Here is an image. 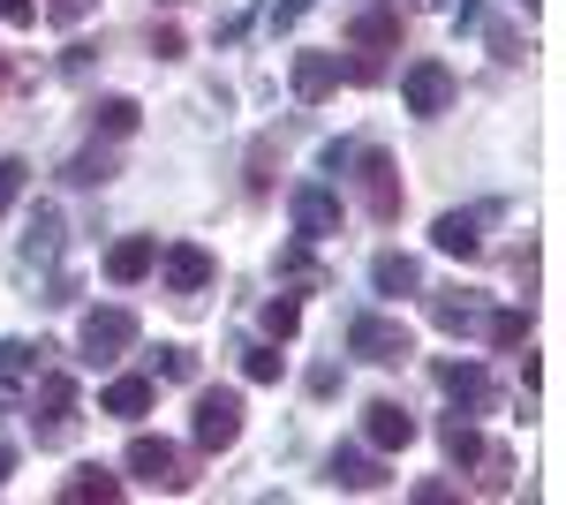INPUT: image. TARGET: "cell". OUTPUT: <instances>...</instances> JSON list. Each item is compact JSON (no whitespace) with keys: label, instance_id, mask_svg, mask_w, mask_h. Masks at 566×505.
Masks as SVG:
<instances>
[{"label":"cell","instance_id":"6da1fadb","mask_svg":"<svg viewBox=\"0 0 566 505\" xmlns=\"http://www.w3.org/2000/svg\"><path fill=\"white\" fill-rule=\"evenodd\" d=\"M122 347H136V317L122 302H106V309H84V325H76V355H84L91 370L98 362H122Z\"/></svg>","mask_w":566,"mask_h":505},{"label":"cell","instance_id":"7a4b0ae2","mask_svg":"<svg viewBox=\"0 0 566 505\" xmlns=\"http://www.w3.org/2000/svg\"><path fill=\"white\" fill-rule=\"evenodd\" d=\"M348 355H355V362L392 370V362L416 355V339H408V325H392V317H378V309H363V317H348Z\"/></svg>","mask_w":566,"mask_h":505},{"label":"cell","instance_id":"3957f363","mask_svg":"<svg viewBox=\"0 0 566 505\" xmlns=\"http://www.w3.org/2000/svg\"><path fill=\"white\" fill-rule=\"evenodd\" d=\"M122 467H129L136 483H151V491H189V461H181L175 438H129V453H122Z\"/></svg>","mask_w":566,"mask_h":505},{"label":"cell","instance_id":"277c9868","mask_svg":"<svg viewBox=\"0 0 566 505\" xmlns=\"http://www.w3.org/2000/svg\"><path fill=\"white\" fill-rule=\"evenodd\" d=\"M189 438L205 445V453H227L234 438H242V392H197V408H189Z\"/></svg>","mask_w":566,"mask_h":505},{"label":"cell","instance_id":"5b68a950","mask_svg":"<svg viewBox=\"0 0 566 505\" xmlns=\"http://www.w3.org/2000/svg\"><path fill=\"white\" fill-rule=\"evenodd\" d=\"M31 438L39 445H69L76 438V385L69 378H39V392H31Z\"/></svg>","mask_w":566,"mask_h":505},{"label":"cell","instance_id":"8992f818","mask_svg":"<svg viewBox=\"0 0 566 505\" xmlns=\"http://www.w3.org/2000/svg\"><path fill=\"white\" fill-rule=\"evenodd\" d=\"M355 181H363V204H370V219H400V167H392L386 151H378V144H355Z\"/></svg>","mask_w":566,"mask_h":505},{"label":"cell","instance_id":"52a82bcc","mask_svg":"<svg viewBox=\"0 0 566 505\" xmlns=\"http://www.w3.org/2000/svg\"><path fill=\"white\" fill-rule=\"evenodd\" d=\"M400 98H408L416 122H438V114L453 106V69H446V61H416V69L400 76Z\"/></svg>","mask_w":566,"mask_h":505},{"label":"cell","instance_id":"ba28073f","mask_svg":"<svg viewBox=\"0 0 566 505\" xmlns=\"http://www.w3.org/2000/svg\"><path fill=\"white\" fill-rule=\"evenodd\" d=\"M431 378H438V392H446L453 408H469V415H483V408L499 400V385H491L483 362H431Z\"/></svg>","mask_w":566,"mask_h":505},{"label":"cell","instance_id":"9c48e42d","mask_svg":"<svg viewBox=\"0 0 566 505\" xmlns=\"http://www.w3.org/2000/svg\"><path fill=\"white\" fill-rule=\"evenodd\" d=\"M212 272H219L212 250H197V242H175V250L159 256V280H167V295H181V302L205 295V287H212Z\"/></svg>","mask_w":566,"mask_h":505},{"label":"cell","instance_id":"30bf717a","mask_svg":"<svg viewBox=\"0 0 566 505\" xmlns=\"http://www.w3.org/2000/svg\"><path fill=\"white\" fill-rule=\"evenodd\" d=\"M287 211H295V234H303V242L340 234V197H333V189H317V181H303V189L287 197Z\"/></svg>","mask_w":566,"mask_h":505},{"label":"cell","instance_id":"8fae6325","mask_svg":"<svg viewBox=\"0 0 566 505\" xmlns=\"http://www.w3.org/2000/svg\"><path fill=\"white\" fill-rule=\"evenodd\" d=\"M363 438H370L378 453H400V445H416V415H408L400 400H370V408H363Z\"/></svg>","mask_w":566,"mask_h":505},{"label":"cell","instance_id":"7c38bea8","mask_svg":"<svg viewBox=\"0 0 566 505\" xmlns=\"http://www.w3.org/2000/svg\"><path fill=\"white\" fill-rule=\"evenodd\" d=\"M325 475H333V491H378V483H386V461H378V445H370V453H363V445H333Z\"/></svg>","mask_w":566,"mask_h":505},{"label":"cell","instance_id":"4fadbf2b","mask_svg":"<svg viewBox=\"0 0 566 505\" xmlns=\"http://www.w3.org/2000/svg\"><path fill=\"white\" fill-rule=\"evenodd\" d=\"M340 76H348L340 53H295V98H303V106H317L325 91H340Z\"/></svg>","mask_w":566,"mask_h":505},{"label":"cell","instance_id":"5bb4252c","mask_svg":"<svg viewBox=\"0 0 566 505\" xmlns=\"http://www.w3.org/2000/svg\"><path fill=\"white\" fill-rule=\"evenodd\" d=\"M348 39L363 45V53H392V45H400V8H392V0H370L348 23Z\"/></svg>","mask_w":566,"mask_h":505},{"label":"cell","instance_id":"9a60e30c","mask_svg":"<svg viewBox=\"0 0 566 505\" xmlns=\"http://www.w3.org/2000/svg\"><path fill=\"white\" fill-rule=\"evenodd\" d=\"M151 264H159V242H151V234H129V242L106 250V280H114V287H136Z\"/></svg>","mask_w":566,"mask_h":505},{"label":"cell","instance_id":"2e32d148","mask_svg":"<svg viewBox=\"0 0 566 505\" xmlns=\"http://www.w3.org/2000/svg\"><path fill=\"white\" fill-rule=\"evenodd\" d=\"M370 287H378V295H416V287H423V264L408 250H378L370 256Z\"/></svg>","mask_w":566,"mask_h":505},{"label":"cell","instance_id":"e0dca14e","mask_svg":"<svg viewBox=\"0 0 566 505\" xmlns=\"http://www.w3.org/2000/svg\"><path fill=\"white\" fill-rule=\"evenodd\" d=\"M431 242H438L446 256H476V250H483V219H476V211H438Z\"/></svg>","mask_w":566,"mask_h":505},{"label":"cell","instance_id":"ac0fdd59","mask_svg":"<svg viewBox=\"0 0 566 505\" xmlns=\"http://www.w3.org/2000/svg\"><path fill=\"white\" fill-rule=\"evenodd\" d=\"M114 498H122V475H106V467H76L61 483V505H114Z\"/></svg>","mask_w":566,"mask_h":505},{"label":"cell","instance_id":"d6986e66","mask_svg":"<svg viewBox=\"0 0 566 505\" xmlns=\"http://www.w3.org/2000/svg\"><path fill=\"white\" fill-rule=\"evenodd\" d=\"M39 355H45V339H39V347H31V339H0V408L15 400V385L39 370Z\"/></svg>","mask_w":566,"mask_h":505},{"label":"cell","instance_id":"ffe728a7","mask_svg":"<svg viewBox=\"0 0 566 505\" xmlns=\"http://www.w3.org/2000/svg\"><path fill=\"white\" fill-rule=\"evenodd\" d=\"M61 256V211L39 204V219H31V242H23V264H53Z\"/></svg>","mask_w":566,"mask_h":505},{"label":"cell","instance_id":"44dd1931","mask_svg":"<svg viewBox=\"0 0 566 505\" xmlns=\"http://www.w3.org/2000/svg\"><path fill=\"white\" fill-rule=\"evenodd\" d=\"M106 415H151V378H114L106 385Z\"/></svg>","mask_w":566,"mask_h":505},{"label":"cell","instance_id":"7402d4cb","mask_svg":"<svg viewBox=\"0 0 566 505\" xmlns=\"http://www.w3.org/2000/svg\"><path fill=\"white\" fill-rule=\"evenodd\" d=\"M431 325H446V333H476L483 309L469 295H431Z\"/></svg>","mask_w":566,"mask_h":505},{"label":"cell","instance_id":"603a6c76","mask_svg":"<svg viewBox=\"0 0 566 505\" xmlns=\"http://www.w3.org/2000/svg\"><path fill=\"white\" fill-rule=\"evenodd\" d=\"M136 122H144L136 98H98V106H91V128H106V136H129Z\"/></svg>","mask_w":566,"mask_h":505},{"label":"cell","instance_id":"cb8c5ba5","mask_svg":"<svg viewBox=\"0 0 566 505\" xmlns=\"http://www.w3.org/2000/svg\"><path fill=\"white\" fill-rule=\"evenodd\" d=\"M438 438H446V461L476 467V453H483V438H476V422H469V415H453V422H446V430H438Z\"/></svg>","mask_w":566,"mask_h":505},{"label":"cell","instance_id":"d4e9b609","mask_svg":"<svg viewBox=\"0 0 566 505\" xmlns=\"http://www.w3.org/2000/svg\"><path fill=\"white\" fill-rule=\"evenodd\" d=\"M483 333H491V347H528V309H499V317H483Z\"/></svg>","mask_w":566,"mask_h":505},{"label":"cell","instance_id":"484cf974","mask_svg":"<svg viewBox=\"0 0 566 505\" xmlns=\"http://www.w3.org/2000/svg\"><path fill=\"white\" fill-rule=\"evenodd\" d=\"M476 467H483V491H491V498H499V491L514 483V453H506V445H483Z\"/></svg>","mask_w":566,"mask_h":505},{"label":"cell","instance_id":"4316f807","mask_svg":"<svg viewBox=\"0 0 566 505\" xmlns=\"http://www.w3.org/2000/svg\"><path fill=\"white\" fill-rule=\"evenodd\" d=\"M69 181H76V189H98V181H106V173H114V159H106V151H76V159H69Z\"/></svg>","mask_w":566,"mask_h":505},{"label":"cell","instance_id":"83f0119b","mask_svg":"<svg viewBox=\"0 0 566 505\" xmlns=\"http://www.w3.org/2000/svg\"><path fill=\"white\" fill-rule=\"evenodd\" d=\"M264 333H272V339H295V333H303V309H295L287 295H272V302H264Z\"/></svg>","mask_w":566,"mask_h":505},{"label":"cell","instance_id":"f1b7e54d","mask_svg":"<svg viewBox=\"0 0 566 505\" xmlns=\"http://www.w3.org/2000/svg\"><path fill=\"white\" fill-rule=\"evenodd\" d=\"M151 370H159V378H175V385H189V378H197V355H189V347H159V355H151Z\"/></svg>","mask_w":566,"mask_h":505},{"label":"cell","instance_id":"f546056e","mask_svg":"<svg viewBox=\"0 0 566 505\" xmlns=\"http://www.w3.org/2000/svg\"><path fill=\"white\" fill-rule=\"evenodd\" d=\"M242 378L272 385V378H280V347H242Z\"/></svg>","mask_w":566,"mask_h":505},{"label":"cell","instance_id":"4dcf8cb0","mask_svg":"<svg viewBox=\"0 0 566 505\" xmlns=\"http://www.w3.org/2000/svg\"><path fill=\"white\" fill-rule=\"evenodd\" d=\"M23 173H31L23 159H0V211H8L15 197H23Z\"/></svg>","mask_w":566,"mask_h":505},{"label":"cell","instance_id":"1f68e13d","mask_svg":"<svg viewBox=\"0 0 566 505\" xmlns=\"http://www.w3.org/2000/svg\"><path fill=\"white\" fill-rule=\"evenodd\" d=\"M0 23H8V31H31V23H39V0H0Z\"/></svg>","mask_w":566,"mask_h":505},{"label":"cell","instance_id":"d6a6232c","mask_svg":"<svg viewBox=\"0 0 566 505\" xmlns=\"http://www.w3.org/2000/svg\"><path fill=\"white\" fill-rule=\"evenodd\" d=\"M310 8H317V0H272V31H295Z\"/></svg>","mask_w":566,"mask_h":505},{"label":"cell","instance_id":"836d02e7","mask_svg":"<svg viewBox=\"0 0 566 505\" xmlns=\"http://www.w3.org/2000/svg\"><path fill=\"white\" fill-rule=\"evenodd\" d=\"M280 280H303V287H317V264H310L303 250H287V256H280Z\"/></svg>","mask_w":566,"mask_h":505},{"label":"cell","instance_id":"e575fe53","mask_svg":"<svg viewBox=\"0 0 566 505\" xmlns=\"http://www.w3.org/2000/svg\"><path fill=\"white\" fill-rule=\"evenodd\" d=\"M250 189H258V197L272 189V144H258V151H250Z\"/></svg>","mask_w":566,"mask_h":505},{"label":"cell","instance_id":"d590c367","mask_svg":"<svg viewBox=\"0 0 566 505\" xmlns=\"http://www.w3.org/2000/svg\"><path fill=\"white\" fill-rule=\"evenodd\" d=\"M348 159H355V144H325V151H317V167H325V173H340Z\"/></svg>","mask_w":566,"mask_h":505},{"label":"cell","instance_id":"8d00e7d4","mask_svg":"<svg viewBox=\"0 0 566 505\" xmlns=\"http://www.w3.org/2000/svg\"><path fill=\"white\" fill-rule=\"evenodd\" d=\"M310 392H317V400H325V392H340V370H333V362H317V370H310Z\"/></svg>","mask_w":566,"mask_h":505},{"label":"cell","instance_id":"74e56055","mask_svg":"<svg viewBox=\"0 0 566 505\" xmlns=\"http://www.w3.org/2000/svg\"><path fill=\"white\" fill-rule=\"evenodd\" d=\"M84 8H91V0H53V23H76Z\"/></svg>","mask_w":566,"mask_h":505},{"label":"cell","instance_id":"f35d334b","mask_svg":"<svg viewBox=\"0 0 566 505\" xmlns=\"http://www.w3.org/2000/svg\"><path fill=\"white\" fill-rule=\"evenodd\" d=\"M8 475H15V453H8V445H0V483H8Z\"/></svg>","mask_w":566,"mask_h":505},{"label":"cell","instance_id":"ab89813d","mask_svg":"<svg viewBox=\"0 0 566 505\" xmlns=\"http://www.w3.org/2000/svg\"><path fill=\"white\" fill-rule=\"evenodd\" d=\"M423 8H453V0H423Z\"/></svg>","mask_w":566,"mask_h":505},{"label":"cell","instance_id":"60d3db41","mask_svg":"<svg viewBox=\"0 0 566 505\" xmlns=\"http://www.w3.org/2000/svg\"><path fill=\"white\" fill-rule=\"evenodd\" d=\"M167 8H181V0H167Z\"/></svg>","mask_w":566,"mask_h":505},{"label":"cell","instance_id":"b9f144b4","mask_svg":"<svg viewBox=\"0 0 566 505\" xmlns=\"http://www.w3.org/2000/svg\"><path fill=\"white\" fill-rule=\"evenodd\" d=\"M522 8H536V0H522Z\"/></svg>","mask_w":566,"mask_h":505}]
</instances>
